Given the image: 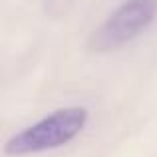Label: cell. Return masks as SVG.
<instances>
[{
  "mask_svg": "<svg viewBox=\"0 0 157 157\" xmlns=\"http://www.w3.org/2000/svg\"><path fill=\"white\" fill-rule=\"evenodd\" d=\"M88 121L90 111L84 105H66L54 109L36 123L8 137L4 143V153L8 157H24L64 147L86 129Z\"/></svg>",
  "mask_w": 157,
  "mask_h": 157,
  "instance_id": "obj_1",
  "label": "cell"
},
{
  "mask_svg": "<svg viewBox=\"0 0 157 157\" xmlns=\"http://www.w3.org/2000/svg\"><path fill=\"white\" fill-rule=\"evenodd\" d=\"M157 20V0H123L92 32L88 48L96 54L115 52L145 34Z\"/></svg>",
  "mask_w": 157,
  "mask_h": 157,
  "instance_id": "obj_2",
  "label": "cell"
}]
</instances>
